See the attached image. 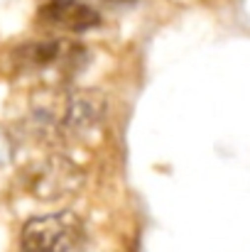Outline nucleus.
I'll use <instances>...</instances> for the list:
<instances>
[{"label": "nucleus", "mask_w": 250, "mask_h": 252, "mask_svg": "<svg viewBox=\"0 0 250 252\" xmlns=\"http://www.w3.org/2000/svg\"><path fill=\"white\" fill-rule=\"evenodd\" d=\"M86 49L64 37L27 39L0 49V76L5 79H27L54 74L57 79L71 76L81 69Z\"/></svg>", "instance_id": "f257e3e1"}, {"label": "nucleus", "mask_w": 250, "mask_h": 252, "mask_svg": "<svg viewBox=\"0 0 250 252\" xmlns=\"http://www.w3.org/2000/svg\"><path fill=\"white\" fill-rule=\"evenodd\" d=\"M83 243L86 225L69 208L35 216L20 228V252H79Z\"/></svg>", "instance_id": "f03ea898"}, {"label": "nucleus", "mask_w": 250, "mask_h": 252, "mask_svg": "<svg viewBox=\"0 0 250 252\" xmlns=\"http://www.w3.org/2000/svg\"><path fill=\"white\" fill-rule=\"evenodd\" d=\"M27 186L39 201H67L81 191L83 171L67 155H49L32 169Z\"/></svg>", "instance_id": "7ed1b4c3"}, {"label": "nucleus", "mask_w": 250, "mask_h": 252, "mask_svg": "<svg viewBox=\"0 0 250 252\" xmlns=\"http://www.w3.org/2000/svg\"><path fill=\"white\" fill-rule=\"evenodd\" d=\"M101 22V12L86 0H44L37 7V25L47 32L83 34Z\"/></svg>", "instance_id": "20e7f679"}, {"label": "nucleus", "mask_w": 250, "mask_h": 252, "mask_svg": "<svg viewBox=\"0 0 250 252\" xmlns=\"http://www.w3.org/2000/svg\"><path fill=\"white\" fill-rule=\"evenodd\" d=\"M108 2H128V0H108Z\"/></svg>", "instance_id": "39448f33"}]
</instances>
